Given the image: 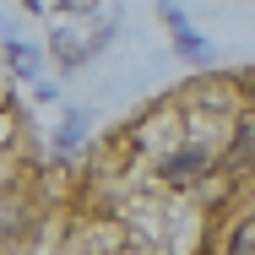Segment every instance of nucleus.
Listing matches in <instances>:
<instances>
[{
    "mask_svg": "<svg viewBox=\"0 0 255 255\" xmlns=\"http://www.w3.org/2000/svg\"><path fill=\"white\" fill-rule=\"evenodd\" d=\"M206 174H212V152H206V147H179V152L163 157V185H174V190L201 185Z\"/></svg>",
    "mask_w": 255,
    "mask_h": 255,
    "instance_id": "f257e3e1",
    "label": "nucleus"
},
{
    "mask_svg": "<svg viewBox=\"0 0 255 255\" xmlns=\"http://www.w3.org/2000/svg\"><path fill=\"white\" fill-rule=\"evenodd\" d=\"M223 168H228V174H250L255 168V114H245V120L234 125V147L223 152Z\"/></svg>",
    "mask_w": 255,
    "mask_h": 255,
    "instance_id": "7ed1b4c3",
    "label": "nucleus"
},
{
    "mask_svg": "<svg viewBox=\"0 0 255 255\" xmlns=\"http://www.w3.org/2000/svg\"><path fill=\"white\" fill-rule=\"evenodd\" d=\"M22 5H27V11H38V5H44V0H22Z\"/></svg>",
    "mask_w": 255,
    "mask_h": 255,
    "instance_id": "1a4fd4ad",
    "label": "nucleus"
},
{
    "mask_svg": "<svg viewBox=\"0 0 255 255\" xmlns=\"http://www.w3.org/2000/svg\"><path fill=\"white\" fill-rule=\"evenodd\" d=\"M49 44H54V54H60V60H65V65H82V60H87V54L98 49L103 38H87V44H76V33H54Z\"/></svg>",
    "mask_w": 255,
    "mask_h": 255,
    "instance_id": "20e7f679",
    "label": "nucleus"
},
{
    "mask_svg": "<svg viewBox=\"0 0 255 255\" xmlns=\"http://www.w3.org/2000/svg\"><path fill=\"white\" fill-rule=\"evenodd\" d=\"M228 255H255V223L234 234V245H228Z\"/></svg>",
    "mask_w": 255,
    "mask_h": 255,
    "instance_id": "0eeeda50",
    "label": "nucleus"
},
{
    "mask_svg": "<svg viewBox=\"0 0 255 255\" xmlns=\"http://www.w3.org/2000/svg\"><path fill=\"white\" fill-rule=\"evenodd\" d=\"M65 5H71V11H93L98 0H65Z\"/></svg>",
    "mask_w": 255,
    "mask_h": 255,
    "instance_id": "6e6552de",
    "label": "nucleus"
},
{
    "mask_svg": "<svg viewBox=\"0 0 255 255\" xmlns=\"http://www.w3.org/2000/svg\"><path fill=\"white\" fill-rule=\"evenodd\" d=\"M163 22L174 27V49L185 54V60H196V65H206V60H212L206 38L196 33V27H190V22H185V11H179V5H163Z\"/></svg>",
    "mask_w": 255,
    "mask_h": 255,
    "instance_id": "f03ea898",
    "label": "nucleus"
},
{
    "mask_svg": "<svg viewBox=\"0 0 255 255\" xmlns=\"http://www.w3.org/2000/svg\"><path fill=\"white\" fill-rule=\"evenodd\" d=\"M82 130H87V120H82V114H71V120H65V130H60V147L71 152V147L82 141Z\"/></svg>",
    "mask_w": 255,
    "mask_h": 255,
    "instance_id": "423d86ee",
    "label": "nucleus"
},
{
    "mask_svg": "<svg viewBox=\"0 0 255 255\" xmlns=\"http://www.w3.org/2000/svg\"><path fill=\"white\" fill-rule=\"evenodd\" d=\"M5 54H11V65H16V76H33V71H38V54L27 49V44H5Z\"/></svg>",
    "mask_w": 255,
    "mask_h": 255,
    "instance_id": "39448f33",
    "label": "nucleus"
}]
</instances>
